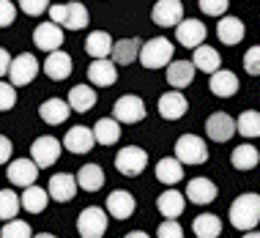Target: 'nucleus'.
Listing matches in <instances>:
<instances>
[{
	"mask_svg": "<svg viewBox=\"0 0 260 238\" xmlns=\"http://www.w3.org/2000/svg\"><path fill=\"white\" fill-rule=\"evenodd\" d=\"M60 151H63L60 140L44 134V137H36V140H33V145H30V159L41 167V170H44V167H52L55 162H58Z\"/></svg>",
	"mask_w": 260,
	"mask_h": 238,
	"instance_id": "9",
	"label": "nucleus"
},
{
	"mask_svg": "<svg viewBox=\"0 0 260 238\" xmlns=\"http://www.w3.org/2000/svg\"><path fill=\"white\" fill-rule=\"evenodd\" d=\"M77 184L85 192H99L104 184V170L99 164H82L80 173H77Z\"/></svg>",
	"mask_w": 260,
	"mask_h": 238,
	"instance_id": "34",
	"label": "nucleus"
},
{
	"mask_svg": "<svg viewBox=\"0 0 260 238\" xmlns=\"http://www.w3.org/2000/svg\"><path fill=\"white\" fill-rule=\"evenodd\" d=\"M236 131L241 137H247V140L260 137V113L257 110H244V113L238 115V121H236Z\"/></svg>",
	"mask_w": 260,
	"mask_h": 238,
	"instance_id": "37",
	"label": "nucleus"
},
{
	"mask_svg": "<svg viewBox=\"0 0 260 238\" xmlns=\"http://www.w3.org/2000/svg\"><path fill=\"white\" fill-rule=\"evenodd\" d=\"M206 134H208V140H214V143H228V140L236 134V121H233L228 113H214V115H208V121H206Z\"/></svg>",
	"mask_w": 260,
	"mask_h": 238,
	"instance_id": "19",
	"label": "nucleus"
},
{
	"mask_svg": "<svg viewBox=\"0 0 260 238\" xmlns=\"http://www.w3.org/2000/svg\"><path fill=\"white\" fill-rule=\"evenodd\" d=\"M241 238H260V233H257V230H249V233H244Z\"/></svg>",
	"mask_w": 260,
	"mask_h": 238,
	"instance_id": "49",
	"label": "nucleus"
},
{
	"mask_svg": "<svg viewBox=\"0 0 260 238\" xmlns=\"http://www.w3.org/2000/svg\"><path fill=\"white\" fill-rule=\"evenodd\" d=\"M123 238H151L148 233H143V230H132V233H126Z\"/></svg>",
	"mask_w": 260,
	"mask_h": 238,
	"instance_id": "48",
	"label": "nucleus"
},
{
	"mask_svg": "<svg viewBox=\"0 0 260 238\" xmlns=\"http://www.w3.org/2000/svg\"><path fill=\"white\" fill-rule=\"evenodd\" d=\"M216 36H219L222 44L233 47V44H238V41H244L247 27H244V22L238 17H222L219 25H216Z\"/></svg>",
	"mask_w": 260,
	"mask_h": 238,
	"instance_id": "26",
	"label": "nucleus"
},
{
	"mask_svg": "<svg viewBox=\"0 0 260 238\" xmlns=\"http://www.w3.org/2000/svg\"><path fill=\"white\" fill-rule=\"evenodd\" d=\"M192 230H194V235H198V238H219L222 222H219V216H216V214H200V216H194Z\"/></svg>",
	"mask_w": 260,
	"mask_h": 238,
	"instance_id": "35",
	"label": "nucleus"
},
{
	"mask_svg": "<svg viewBox=\"0 0 260 238\" xmlns=\"http://www.w3.org/2000/svg\"><path fill=\"white\" fill-rule=\"evenodd\" d=\"M33 44L41 52H55L63 47V27L55 22H41L39 27H33Z\"/></svg>",
	"mask_w": 260,
	"mask_h": 238,
	"instance_id": "12",
	"label": "nucleus"
},
{
	"mask_svg": "<svg viewBox=\"0 0 260 238\" xmlns=\"http://www.w3.org/2000/svg\"><path fill=\"white\" fill-rule=\"evenodd\" d=\"M257 159H260V153H257L255 145H249V143L238 145V148L230 153V162H233L236 170H255Z\"/></svg>",
	"mask_w": 260,
	"mask_h": 238,
	"instance_id": "36",
	"label": "nucleus"
},
{
	"mask_svg": "<svg viewBox=\"0 0 260 238\" xmlns=\"http://www.w3.org/2000/svg\"><path fill=\"white\" fill-rule=\"evenodd\" d=\"M17 19V6L11 0H0V27H9Z\"/></svg>",
	"mask_w": 260,
	"mask_h": 238,
	"instance_id": "45",
	"label": "nucleus"
},
{
	"mask_svg": "<svg viewBox=\"0 0 260 238\" xmlns=\"http://www.w3.org/2000/svg\"><path fill=\"white\" fill-rule=\"evenodd\" d=\"M208 88L219 99H230V96L238 93V77L233 72H228V69H219L216 74L208 77Z\"/></svg>",
	"mask_w": 260,
	"mask_h": 238,
	"instance_id": "24",
	"label": "nucleus"
},
{
	"mask_svg": "<svg viewBox=\"0 0 260 238\" xmlns=\"http://www.w3.org/2000/svg\"><path fill=\"white\" fill-rule=\"evenodd\" d=\"M173 41L165 36H153L151 41H145L143 50H140V63L143 69H167L173 63Z\"/></svg>",
	"mask_w": 260,
	"mask_h": 238,
	"instance_id": "3",
	"label": "nucleus"
},
{
	"mask_svg": "<svg viewBox=\"0 0 260 238\" xmlns=\"http://www.w3.org/2000/svg\"><path fill=\"white\" fill-rule=\"evenodd\" d=\"M140 50H143V41L140 39H121L112 44V63L115 66H129V63L140 60Z\"/></svg>",
	"mask_w": 260,
	"mask_h": 238,
	"instance_id": "25",
	"label": "nucleus"
},
{
	"mask_svg": "<svg viewBox=\"0 0 260 238\" xmlns=\"http://www.w3.org/2000/svg\"><path fill=\"white\" fill-rule=\"evenodd\" d=\"M77 189H80V184H77V176H72V173H55V176L50 178L47 192H50L52 200L69 202V200H74Z\"/></svg>",
	"mask_w": 260,
	"mask_h": 238,
	"instance_id": "17",
	"label": "nucleus"
},
{
	"mask_svg": "<svg viewBox=\"0 0 260 238\" xmlns=\"http://www.w3.org/2000/svg\"><path fill=\"white\" fill-rule=\"evenodd\" d=\"M216 194H219V189L211 178H192L186 184V200H192L194 206H208V202L216 200Z\"/></svg>",
	"mask_w": 260,
	"mask_h": 238,
	"instance_id": "20",
	"label": "nucleus"
},
{
	"mask_svg": "<svg viewBox=\"0 0 260 238\" xmlns=\"http://www.w3.org/2000/svg\"><path fill=\"white\" fill-rule=\"evenodd\" d=\"M156 238H184V227L175 219H165L156 230Z\"/></svg>",
	"mask_w": 260,
	"mask_h": 238,
	"instance_id": "44",
	"label": "nucleus"
},
{
	"mask_svg": "<svg viewBox=\"0 0 260 238\" xmlns=\"http://www.w3.org/2000/svg\"><path fill=\"white\" fill-rule=\"evenodd\" d=\"M175 159L181 164H206L208 162V145L198 134H181L175 140Z\"/></svg>",
	"mask_w": 260,
	"mask_h": 238,
	"instance_id": "4",
	"label": "nucleus"
},
{
	"mask_svg": "<svg viewBox=\"0 0 260 238\" xmlns=\"http://www.w3.org/2000/svg\"><path fill=\"white\" fill-rule=\"evenodd\" d=\"M112 44L115 41H112V36L107 30H93L85 39V52L93 60H104V58H112Z\"/></svg>",
	"mask_w": 260,
	"mask_h": 238,
	"instance_id": "27",
	"label": "nucleus"
},
{
	"mask_svg": "<svg viewBox=\"0 0 260 238\" xmlns=\"http://www.w3.org/2000/svg\"><path fill=\"white\" fill-rule=\"evenodd\" d=\"M104 206H107V214L112 219H129L137 208V200H135V194H129L126 189H115V192L107 194V202H104Z\"/></svg>",
	"mask_w": 260,
	"mask_h": 238,
	"instance_id": "16",
	"label": "nucleus"
},
{
	"mask_svg": "<svg viewBox=\"0 0 260 238\" xmlns=\"http://www.w3.org/2000/svg\"><path fill=\"white\" fill-rule=\"evenodd\" d=\"M257 222H260V194H255V192L238 194L230 202V225L236 230L249 233V230L257 227Z\"/></svg>",
	"mask_w": 260,
	"mask_h": 238,
	"instance_id": "1",
	"label": "nucleus"
},
{
	"mask_svg": "<svg viewBox=\"0 0 260 238\" xmlns=\"http://www.w3.org/2000/svg\"><path fill=\"white\" fill-rule=\"evenodd\" d=\"M19 9L27 17H41L44 11H50V0H19Z\"/></svg>",
	"mask_w": 260,
	"mask_h": 238,
	"instance_id": "43",
	"label": "nucleus"
},
{
	"mask_svg": "<svg viewBox=\"0 0 260 238\" xmlns=\"http://www.w3.org/2000/svg\"><path fill=\"white\" fill-rule=\"evenodd\" d=\"M151 19L159 27H178L184 22V3L181 0H159L151 9Z\"/></svg>",
	"mask_w": 260,
	"mask_h": 238,
	"instance_id": "10",
	"label": "nucleus"
},
{
	"mask_svg": "<svg viewBox=\"0 0 260 238\" xmlns=\"http://www.w3.org/2000/svg\"><path fill=\"white\" fill-rule=\"evenodd\" d=\"M33 238H58V235H52V233H39V235H33Z\"/></svg>",
	"mask_w": 260,
	"mask_h": 238,
	"instance_id": "50",
	"label": "nucleus"
},
{
	"mask_svg": "<svg viewBox=\"0 0 260 238\" xmlns=\"http://www.w3.org/2000/svg\"><path fill=\"white\" fill-rule=\"evenodd\" d=\"M194 63L192 60H173L170 66H167V82L173 85V90H181V88H189L194 82Z\"/></svg>",
	"mask_w": 260,
	"mask_h": 238,
	"instance_id": "23",
	"label": "nucleus"
},
{
	"mask_svg": "<svg viewBox=\"0 0 260 238\" xmlns=\"http://www.w3.org/2000/svg\"><path fill=\"white\" fill-rule=\"evenodd\" d=\"M93 137L99 145H115L118 140H121V123H118L115 118H102V121H96V126H93Z\"/></svg>",
	"mask_w": 260,
	"mask_h": 238,
	"instance_id": "33",
	"label": "nucleus"
},
{
	"mask_svg": "<svg viewBox=\"0 0 260 238\" xmlns=\"http://www.w3.org/2000/svg\"><path fill=\"white\" fill-rule=\"evenodd\" d=\"M230 9V0H200V11L208 17H224V11Z\"/></svg>",
	"mask_w": 260,
	"mask_h": 238,
	"instance_id": "42",
	"label": "nucleus"
},
{
	"mask_svg": "<svg viewBox=\"0 0 260 238\" xmlns=\"http://www.w3.org/2000/svg\"><path fill=\"white\" fill-rule=\"evenodd\" d=\"M206 36H208V30H206V25H203L200 19H184V22L175 27V39H178V44L186 47V50H198V47H203Z\"/></svg>",
	"mask_w": 260,
	"mask_h": 238,
	"instance_id": "11",
	"label": "nucleus"
},
{
	"mask_svg": "<svg viewBox=\"0 0 260 238\" xmlns=\"http://www.w3.org/2000/svg\"><path fill=\"white\" fill-rule=\"evenodd\" d=\"M96 145V137H93V129L88 126H72L63 137V148L69 153H90Z\"/></svg>",
	"mask_w": 260,
	"mask_h": 238,
	"instance_id": "15",
	"label": "nucleus"
},
{
	"mask_svg": "<svg viewBox=\"0 0 260 238\" xmlns=\"http://www.w3.org/2000/svg\"><path fill=\"white\" fill-rule=\"evenodd\" d=\"M11 55H9V50L6 47H0V77H6L9 74V69H11Z\"/></svg>",
	"mask_w": 260,
	"mask_h": 238,
	"instance_id": "47",
	"label": "nucleus"
},
{
	"mask_svg": "<svg viewBox=\"0 0 260 238\" xmlns=\"http://www.w3.org/2000/svg\"><path fill=\"white\" fill-rule=\"evenodd\" d=\"M6 176H9V181L14 186H33L36 184V176H39V164L33 162V159H14V162H9V170H6Z\"/></svg>",
	"mask_w": 260,
	"mask_h": 238,
	"instance_id": "13",
	"label": "nucleus"
},
{
	"mask_svg": "<svg viewBox=\"0 0 260 238\" xmlns=\"http://www.w3.org/2000/svg\"><path fill=\"white\" fill-rule=\"evenodd\" d=\"M19 202H22V208H25L27 214H41L47 208V202H50V192L33 184V186L22 189V197H19Z\"/></svg>",
	"mask_w": 260,
	"mask_h": 238,
	"instance_id": "32",
	"label": "nucleus"
},
{
	"mask_svg": "<svg viewBox=\"0 0 260 238\" xmlns=\"http://www.w3.org/2000/svg\"><path fill=\"white\" fill-rule=\"evenodd\" d=\"M11 153H14V145H11V140L6 137V134H0V164L11 162Z\"/></svg>",
	"mask_w": 260,
	"mask_h": 238,
	"instance_id": "46",
	"label": "nucleus"
},
{
	"mask_svg": "<svg viewBox=\"0 0 260 238\" xmlns=\"http://www.w3.org/2000/svg\"><path fill=\"white\" fill-rule=\"evenodd\" d=\"M36 74H39V60H36V55L22 52V55H17V58L11 60L9 80H11V85H14V88H25V85H30V82L36 80Z\"/></svg>",
	"mask_w": 260,
	"mask_h": 238,
	"instance_id": "7",
	"label": "nucleus"
},
{
	"mask_svg": "<svg viewBox=\"0 0 260 238\" xmlns=\"http://www.w3.org/2000/svg\"><path fill=\"white\" fill-rule=\"evenodd\" d=\"M0 238H33V230L22 219H11L0 227Z\"/></svg>",
	"mask_w": 260,
	"mask_h": 238,
	"instance_id": "39",
	"label": "nucleus"
},
{
	"mask_svg": "<svg viewBox=\"0 0 260 238\" xmlns=\"http://www.w3.org/2000/svg\"><path fill=\"white\" fill-rule=\"evenodd\" d=\"M115 167H118L121 176L135 178V176H140V173H145V167H148V153L140 148V145H126V148L118 151Z\"/></svg>",
	"mask_w": 260,
	"mask_h": 238,
	"instance_id": "6",
	"label": "nucleus"
},
{
	"mask_svg": "<svg viewBox=\"0 0 260 238\" xmlns=\"http://www.w3.org/2000/svg\"><path fill=\"white\" fill-rule=\"evenodd\" d=\"M14 104H17V88H14L11 82L0 80V113L14 110Z\"/></svg>",
	"mask_w": 260,
	"mask_h": 238,
	"instance_id": "40",
	"label": "nucleus"
},
{
	"mask_svg": "<svg viewBox=\"0 0 260 238\" xmlns=\"http://www.w3.org/2000/svg\"><path fill=\"white\" fill-rule=\"evenodd\" d=\"M192 63H194L198 72H206V74H216L222 69L219 52H216L214 47H208V44H203V47H198V50L192 52Z\"/></svg>",
	"mask_w": 260,
	"mask_h": 238,
	"instance_id": "30",
	"label": "nucleus"
},
{
	"mask_svg": "<svg viewBox=\"0 0 260 238\" xmlns=\"http://www.w3.org/2000/svg\"><path fill=\"white\" fill-rule=\"evenodd\" d=\"M47 14H50V22L66 27V30H82V27H88V22H90V14H88V9L80 3V0L50 6Z\"/></svg>",
	"mask_w": 260,
	"mask_h": 238,
	"instance_id": "2",
	"label": "nucleus"
},
{
	"mask_svg": "<svg viewBox=\"0 0 260 238\" xmlns=\"http://www.w3.org/2000/svg\"><path fill=\"white\" fill-rule=\"evenodd\" d=\"M72 69H74L72 55L60 52V50L50 52V55H47V60H44V74L50 77V80H55V82L69 80V77H72Z\"/></svg>",
	"mask_w": 260,
	"mask_h": 238,
	"instance_id": "18",
	"label": "nucleus"
},
{
	"mask_svg": "<svg viewBox=\"0 0 260 238\" xmlns=\"http://www.w3.org/2000/svg\"><path fill=\"white\" fill-rule=\"evenodd\" d=\"M189 110V101L181 90H167V93L159 96V115L165 121H181Z\"/></svg>",
	"mask_w": 260,
	"mask_h": 238,
	"instance_id": "14",
	"label": "nucleus"
},
{
	"mask_svg": "<svg viewBox=\"0 0 260 238\" xmlns=\"http://www.w3.org/2000/svg\"><path fill=\"white\" fill-rule=\"evenodd\" d=\"M19 208H22V202H19L17 192L14 189H0V222L17 219Z\"/></svg>",
	"mask_w": 260,
	"mask_h": 238,
	"instance_id": "38",
	"label": "nucleus"
},
{
	"mask_svg": "<svg viewBox=\"0 0 260 238\" xmlns=\"http://www.w3.org/2000/svg\"><path fill=\"white\" fill-rule=\"evenodd\" d=\"M156 178H159V184H167L170 189H175V184L184 181V164H181L175 156L159 159L156 162Z\"/></svg>",
	"mask_w": 260,
	"mask_h": 238,
	"instance_id": "28",
	"label": "nucleus"
},
{
	"mask_svg": "<svg viewBox=\"0 0 260 238\" xmlns=\"http://www.w3.org/2000/svg\"><path fill=\"white\" fill-rule=\"evenodd\" d=\"M112 118H115L118 123H140L145 118V101L140 99L135 93H126L121 99L115 101V107H112Z\"/></svg>",
	"mask_w": 260,
	"mask_h": 238,
	"instance_id": "8",
	"label": "nucleus"
},
{
	"mask_svg": "<svg viewBox=\"0 0 260 238\" xmlns=\"http://www.w3.org/2000/svg\"><path fill=\"white\" fill-rule=\"evenodd\" d=\"M156 208L165 219H178L186 208V194H181L178 189H165L156 197Z\"/></svg>",
	"mask_w": 260,
	"mask_h": 238,
	"instance_id": "22",
	"label": "nucleus"
},
{
	"mask_svg": "<svg viewBox=\"0 0 260 238\" xmlns=\"http://www.w3.org/2000/svg\"><path fill=\"white\" fill-rule=\"evenodd\" d=\"M88 80L90 85H99V88H110L118 82V66L110 58L104 60H90L88 66Z\"/></svg>",
	"mask_w": 260,
	"mask_h": 238,
	"instance_id": "21",
	"label": "nucleus"
},
{
	"mask_svg": "<svg viewBox=\"0 0 260 238\" xmlns=\"http://www.w3.org/2000/svg\"><path fill=\"white\" fill-rule=\"evenodd\" d=\"M39 115H41V121H44V123L60 126L63 121H69L72 107H69V101H63V99H47V101L39 107Z\"/></svg>",
	"mask_w": 260,
	"mask_h": 238,
	"instance_id": "29",
	"label": "nucleus"
},
{
	"mask_svg": "<svg viewBox=\"0 0 260 238\" xmlns=\"http://www.w3.org/2000/svg\"><path fill=\"white\" fill-rule=\"evenodd\" d=\"M77 233H80V238H102L107 233V211L99 206L85 208L77 216Z\"/></svg>",
	"mask_w": 260,
	"mask_h": 238,
	"instance_id": "5",
	"label": "nucleus"
},
{
	"mask_svg": "<svg viewBox=\"0 0 260 238\" xmlns=\"http://www.w3.org/2000/svg\"><path fill=\"white\" fill-rule=\"evenodd\" d=\"M69 107L74 110V113H88V110L96 107V90L90 85H74L69 90Z\"/></svg>",
	"mask_w": 260,
	"mask_h": 238,
	"instance_id": "31",
	"label": "nucleus"
},
{
	"mask_svg": "<svg viewBox=\"0 0 260 238\" xmlns=\"http://www.w3.org/2000/svg\"><path fill=\"white\" fill-rule=\"evenodd\" d=\"M244 69H247V74L260 77V44L249 47V50L244 52Z\"/></svg>",
	"mask_w": 260,
	"mask_h": 238,
	"instance_id": "41",
	"label": "nucleus"
}]
</instances>
